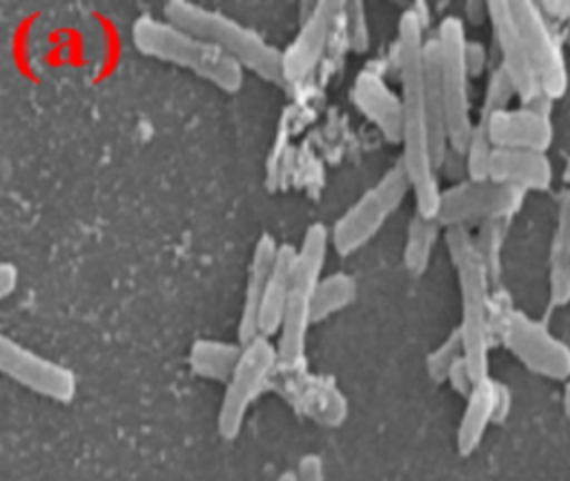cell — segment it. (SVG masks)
<instances>
[{
  "instance_id": "obj_2",
  "label": "cell",
  "mask_w": 570,
  "mask_h": 481,
  "mask_svg": "<svg viewBox=\"0 0 570 481\" xmlns=\"http://www.w3.org/2000/svg\"><path fill=\"white\" fill-rule=\"evenodd\" d=\"M445 247L452 258L459 294L461 321L459 334L463 341V356L476 381L490 376V347L494 338V301L492 276L481 261L470 227H445Z\"/></svg>"
},
{
  "instance_id": "obj_33",
  "label": "cell",
  "mask_w": 570,
  "mask_h": 481,
  "mask_svg": "<svg viewBox=\"0 0 570 481\" xmlns=\"http://www.w3.org/2000/svg\"><path fill=\"white\" fill-rule=\"evenodd\" d=\"M465 65H468V71H470L472 78H476V76H481L485 71V67H488V49H485L483 42L468 38Z\"/></svg>"
},
{
  "instance_id": "obj_40",
  "label": "cell",
  "mask_w": 570,
  "mask_h": 481,
  "mask_svg": "<svg viewBox=\"0 0 570 481\" xmlns=\"http://www.w3.org/2000/svg\"><path fill=\"white\" fill-rule=\"evenodd\" d=\"M563 40H566V45L570 47V24L563 27Z\"/></svg>"
},
{
  "instance_id": "obj_17",
  "label": "cell",
  "mask_w": 570,
  "mask_h": 481,
  "mask_svg": "<svg viewBox=\"0 0 570 481\" xmlns=\"http://www.w3.org/2000/svg\"><path fill=\"white\" fill-rule=\"evenodd\" d=\"M490 178L521 192H546L554 180V167L546 151L494 149Z\"/></svg>"
},
{
  "instance_id": "obj_16",
  "label": "cell",
  "mask_w": 570,
  "mask_h": 481,
  "mask_svg": "<svg viewBox=\"0 0 570 481\" xmlns=\"http://www.w3.org/2000/svg\"><path fill=\"white\" fill-rule=\"evenodd\" d=\"M278 247L281 245L274 240L272 234H261L254 245V254H252L249 269H247L240 318H238V343L240 345L261 336L258 334V312H261V303H263L276 256H278Z\"/></svg>"
},
{
  "instance_id": "obj_7",
  "label": "cell",
  "mask_w": 570,
  "mask_h": 481,
  "mask_svg": "<svg viewBox=\"0 0 570 481\" xmlns=\"http://www.w3.org/2000/svg\"><path fill=\"white\" fill-rule=\"evenodd\" d=\"M412 192L410 176L401 160L383 171L376 185H372L358 200H354L341 218L332 225V247L341 254H354L367 245L383 227L390 214H394L405 196Z\"/></svg>"
},
{
  "instance_id": "obj_21",
  "label": "cell",
  "mask_w": 570,
  "mask_h": 481,
  "mask_svg": "<svg viewBox=\"0 0 570 481\" xmlns=\"http://www.w3.org/2000/svg\"><path fill=\"white\" fill-rule=\"evenodd\" d=\"M294 256H296V247L292 245H281L278 247V256L261 303V312H258V334L261 336H272L278 332L289 292H292V276H294Z\"/></svg>"
},
{
  "instance_id": "obj_32",
  "label": "cell",
  "mask_w": 570,
  "mask_h": 481,
  "mask_svg": "<svg viewBox=\"0 0 570 481\" xmlns=\"http://www.w3.org/2000/svg\"><path fill=\"white\" fill-rule=\"evenodd\" d=\"M296 481H325V465L318 454H303L294 468Z\"/></svg>"
},
{
  "instance_id": "obj_6",
  "label": "cell",
  "mask_w": 570,
  "mask_h": 481,
  "mask_svg": "<svg viewBox=\"0 0 570 481\" xmlns=\"http://www.w3.org/2000/svg\"><path fill=\"white\" fill-rule=\"evenodd\" d=\"M494 338L530 372L552 381L570 379V345L530 314L514 307H497Z\"/></svg>"
},
{
  "instance_id": "obj_24",
  "label": "cell",
  "mask_w": 570,
  "mask_h": 481,
  "mask_svg": "<svg viewBox=\"0 0 570 481\" xmlns=\"http://www.w3.org/2000/svg\"><path fill=\"white\" fill-rule=\"evenodd\" d=\"M441 223L436 218H425L421 214H414L405 229V243H403V265L410 274L421 276L432 258L434 243L439 238Z\"/></svg>"
},
{
  "instance_id": "obj_10",
  "label": "cell",
  "mask_w": 570,
  "mask_h": 481,
  "mask_svg": "<svg viewBox=\"0 0 570 481\" xmlns=\"http://www.w3.org/2000/svg\"><path fill=\"white\" fill-rule=\"evenodd\" d=\"M517 24L523 33L530 60L539 76L543 94L554 102L566 96L570 76L563 53V36H559L557 24L543 13L539 2L532 0H510Z\"/></svg>"
},
{
  "instance_id": "obj_39",
  "label": "cell",
  "mask_w": 570,
  "mask_h": 481,
  "mask_svg": "<svg viewBox=\"0 0 570 481\" xmlns=\"http://www.w3.org/2000/svg\"><path fill=\"white\" fill-rule=\"evenodd\" d=\"M276 481H296V474H294V470H287V472H281L276 477Z\"/></svg>"
},
{
  "instance_id": "obj_1",
  "label": "cell",
  "mask_w": 570,
  "mask_h": 481,
  "mask_svg": "<svg viewBox=\"0 0 570 481\" xmlns=\"http://www.w3.org/2000/svg\"><path fill=\"white\" fill-rule=\"evenodd\" d=\"M423 4L401 13L396 36V62L401 80V105H403V134H401V163L410 176L416 214L436 218L441 203L439 169L434 165L430 127L425 111V16Z\"/></svg>"
},
{
  "instance_id": "obj_12",
  "label": "cell",
  "mask_w": 570,
  "mask_h": 481,
  "mask_svg": "<svg viewBox=\"0 0 570 481\" xmlns=\"http://www.w3.org/2000/svg\"><path fill=\"white\" fill-rule=\"evenodd\" d=\"M0 370L22 387L45 399L69 403L76 396L78 383L69 367L16 343L9 336L0 338Z\"/></svg>"
},
{
  "instance_id": "obj_38",
  "label": "cell",
  "mask_w": 570,
  "mask_h": 481,
  "mask_svg": "<svg viewBox=\"0 0 570 481\" xmlns=\"http://www.w3.org/2000/svg\"><path fill=\"white\" fill-rule=\"evenodd\" d=\"M561 403H563V412L570 416V381H568L566 387H563V399H561Z\"/></svg>"
},
{
  "instance_id": "obj_26",
  "label": "cell",
  "mask_w": 570,
  "mask_h": 481,
  "mask_svg": "<svg viewBox=\"0 0 570 481\" xmlns=\"http://www.w3.org/2000/svg\"><path fill=\"white\" fill-rule=\"evenodd\" d=\"M463 356V341L459 327H454L428 356H425V372L434 383H445L452 365Z\"/></svg>"
},
{
  "instance_id": "obj_19",
  "label": "cell",
  "mask_w": 570,
  "mask_h": 481,
  "mask_svg": "<svg viewBox=\"0 0 570 481\" xmlns=\"http://www.w3.org/2000/svg\"><path fill=\"white\" fill-rule=\"evenodd\" d=\"M497 385L499 381L492 376L481 379L465 399L456 428V450L461 457L472 454L481 445L488 428L497 423Z\"/></svg>"
},
{
  "instance_id": "obj_27",
  "label": "cell",
  "mask_w": 570,
  "mask_h": 481,
  "mask_svg": "<svg viewBox=\"0 0 570 481\" xmlns=\"http://www.w3.org/2000/svg\"><path fill=\"white\" fill-rule=\"evenodd\" d=\"M494 145L490 143L485 129L481 122H476L474 127V134L463 151V158H465V171H468V178L470 180H488L490 178V163H492V156H494Z\"/></svg>"
},
{
  "instance_id": "obj_30",
  "label": "cell",
  "mask_w": 570,
  "mask_h": 481,
  "mask_svg": "<svg viewBox=\"0 0 570 481\" xmlns=\"http://www.w3.org/2000/svg\"><path fill=\"white\" fill-rule=\"evenodd\" d=\"M343 20H345V38L352 51L365 53L370 49V27L363 2H343Z\"/></svg>"
},
{
  "instance_id": "obj_15",
  "label": "cell",
  "mask_w": 570,
  "mask_h": 481,
  "mask_svg": "<svg viewBox=\"0 0 570 481\" xmlns=\"http://www.w3.org/2000/svg\"><path fill=\"white\" fill-rule=\"evenodd\" d=\"M356 109L383 134L385 140L401 145L403 105L376 71H361L350 89Z\"/></svg>"
},
{
  "instance_id": "obj_36",
  "label": "cell",
  "mask_w": 570,
  "mask_h": 481,
  "mask_svg": "<svg viewBox=\"0 0 570 481\" xmlns=\"http://www.w3.org/2000/svg\"><path fill=\"white\" fill-rule=\"evenodd\" d=\"M510 408H512L510 387L499 381V385H497V423H501L510 414Z\"/></svg>"
},
{
  "instance_id": "obj_23",
  "label": "cell",
  "mask_w": 570,
  "mask_h": 481,
  "mask_svg": "<svg viewBox=\"0 0 570 481\" xmlns=\"http://www.w3.org/2000/svg\"><path fill=\"white\" fill-rule=\"evenodd\" d=\"M243 354L240 343H227L216 338H198L189 347V367L196 376L227 383Z\"/></svg>"
},
{
  "instance_id": "obj_14",
  "label": "cell",
  "mask_w": 570,
  "mask_h": 481,
  "mask_svg": "<svg viewBox=\"0 0 570 481\" xmlns=\"http://www.w3.org/2000/svg\"><path fill=\"white\" fill-rule=\"evenodd\" d=\"M479 122L497 149H530L548 154L554 138L550 114L523 105L501 109Z\"/></svg>"
},
{
  "instance_id": "obj_31",
  "label": "cell",
  "mask_w": 570,
  "mask_h": 481,
  "mask_svg": "<svg viewBox=\"0 0 570 481\" xmlns=\"http://www.w3.org/2000/svg\"><path fill=\"white\" fill-rule=\"evenodd\" d=\"M445 383H448L456 394H461V396L468 399L470 392L474 390V385H476L479 381L474 379V374H472L470 365L465 363V359H461V361H456V363L452 365V370H450Z\"/></svg>"
},
{
  "instance_id": "obj_13",
  "label": "cell",
  "mask_w": 570,
  "mask_h": 481,
  "mask_svg": "<svg viewBox=\"0 0 570 481\" xmlns=\"http://www.w3.org/2000/svg\"><path fill=\"white\" fill-rule=\"evenodd\" d=\"M343 13V2H318L305 16L298 33L283 51L285 82H298L309 76L321 62L330 42L336 18Z\"/></svg>"
},
{
  "instance_id": "obj_22",
  "label": "cell",
  "mask_w": 570,
  "mask_h": 481,
  "mask_svg": "<svg viewBox=\"0 0 570 481\" xmlns=\"http://www.w3.org/2000/svg\"><path fill=\"white\" fill-rule=\"evenodd\" d=\"M332 245V234L323 223H312L301 240L294 256L292 287L312 294L321 283V272L327 258V247Z\"/></svg>"
},
{
  "instance_id": "obj_4",
  "label": "cell",
  "mask_w": 570,
  "mask_h": 481,
  "mask_svg": "<svg viewBox=\"0 0 570 481\" xmlns=\"http://www.w3.org/2000/svg\"><path fill=\"white\" fill-rule=\"evenodd\" d=\"M165 20L187 29L189 33L216 45L227 56H232L243 69H249L258 78L285 85L283 78V51L263 40L256 31L240 24L238 20L207 9L203 4L171 0L163 7Z\"/></svg>"
},
{
  "instance_id": "obj_11",
  "label": "cell",
  "mask_w": 570,
  "mask_h": 481,
  "mask_svg": "<svg viewBox=\"0 0 570 481\" xmlns=\"http://www.w3.org/2000/svg\"><path fill=\"white\" fill-rule=\"evenodd\" d=\"M488 20L494 33V42L499 49V65L508 71L517 98L523 107L550 114L552 100L543 94L534 65L530 60L523 33L512 13L510 0H490L488 2Z\"/></svg>"
},
{
  "instance_id": "obj_35",
  "label": "cell",
  "mask_w": 570,
  "mask_h": 481,
  "mask_svg": "<svg viewBox=\"0 0 570 481\" xmlns=\"http://www.w3.org/2000/svg\"><path fill=\"white\" fill-rule=\"evenodd\" d=\"M18 285V269L11 263H2L0 267V294L9 296Z\"/></svg>"
},
{
  "instance_id": "obj_18",
  "label": "cell",
  "mask_w": 570,
  "mask_h": 481,
  "mask_svg": "<svg viewBox=\"0 0 570 481\" xmlns=\"http://www.w3.org/2000/svg\"><path fill=\"white\" fill-rule=\"evenodd\" d=\"M312 318V294L294 289L289 292L278 332H276V356L283 372H296L305 363V341Z\"/></svg>"
},
{
  "instance_id": "obj_25",
  "label": "cell",
  "mask_w": 570,
  "mask_h": 481,
  "mask_svg": "<svg viewBox=\"0 0 570 481\" xmlns=\"http://www.w3.org/2000/svg\"><path fill=\"white\" fill-rule=\"evenodd\" d=\"M356 296V283L345 272H334L316 285L312 292V318L314 323L330 318L332 314L345 310Z\"/></svg>"
},
{
  "instance_id": "obj_37",
  "label": "cell",
  "mask_w": 570,
  "mask_h": 481,
  "mask_svg": "<svg viewBox=\"0 0 570 481\" xmlns=\"http://www.w3.org/2000/svg\"><path fill=\"white\" fill-rule=\"evenodd\" d=\"M465 18L472 24H481L488 20V2H468L465 4Z\"/></svg>"
},
{
  "instance_id": "obj_29",
  "label": "cell",
  "mask_w": 570,
  "mask_h": 481,
  "mask_svg": "<svg viewBox=\"0 0 570 481\" xmlns=\"http://www.w3.org/2000/svg\"><path fill=\"white\" fill-rule=\"evenodd\" d=\"M512 98H517V89H514L508 71L501 65H494L490 76H488V82H485L481 118H488L490 114L508 109Z\"/></svg>"
},
{
  "instance_id": "obj_3",
  "label": "cell",
  "mask_w": 570,
  "mask_h": 481,
  "mask_svg": "<svg viewBox=\"0 0 570 481\" xmlns=\"http://www.w3.org/2000/svg\"><path fill=\"white\" fill-rule=\"evenodd\" d=\"M131 42L140 53L183 67L220 91L234 94L243 87L245 69L232 56L165 18L138 16L131 24Z\"/></svg>"
},
{
  "instance_id": "obj_20",
  "label": "cell",
  "mask_w": 570,
  "mask_h": 481,
  "mask_svg": "<svg viewBox=\"0 0 570 481\" xmlns=\"http://www.w3.org/2000/svg\"><path fill=\"white\" fill-rule=\"evenodd\" d=\"M550 305L563 307L570 303V189L559 198L557 225L550 243V274H548Z\"/></svg>"
},
{
  "instance_id": "obj_8",
  "label": "cell",
  "mask_w": 570,
  "mask_h": 481,
  "mask_svg": "<svg viewBox=\"0 0 570 481\" xmlns=\"http://www.w3.org/2000/svg\"><path fill=\"white\" fill-rule=\"evenodd\" d=\"M276 370H281L276 345L267 336H256L243 345L240 361L225 383L216 416V428L223 439L232 441L238 436L249 408L272 383Z\"/></svg>"
},
{
  "instance_id": "obj_5",
  "label": "cell",
  "mask_w": 570,
  "mask_h": 481,
  "mask_svg": "<svg viewBox=\"0 0 570 481\" xmlns=\"http://www.w3.org/2000/svg\"><path fill=\"white\" fill-rule=\"evenodd\" d=\"M436 58H439V80L445 100L448 140L450 149L463 154L472 134V100H470V71L465 65V24L459 16H445L439 22L436 36Z\"/></svg>"
},
{
  "instance_id": "obj_34",
  "label": "cell",
  "mask_w": 570,
  "mask_h": 481,
  "mask_svg": "<svg viewBox=\"0 0 570 481\" xmlns=\"http://www.w3.org/2000/svg\"><path fill=\"white\" fill-rule=\"evenodd\" d=\"M541 4V9H543V13L557 24V22H561V24H570V0H543V2H539Z\"/></svg>"
},
{
  "instance_id": "obj_9",
  "label": "cell",
  "mask_w": 570,
  "mask_h": 481,
  "mask_svg": "<svg viewBox=\"0 0 570 481\" xmlns=\"http://www.w3.org/2000/svg\"><path fill=\"white\" fill-rule=\"evenodd\" d=\"M525 192L488 180H459L441 189L436 220L441 227H468L472 223H510L519 214Z\"/></svg>"
},
{
  "instance_id": "obj_28",
  "label": "cell",
  "mask_w": 570,
  "mask_h": 481,
  "mask_svg": "<svg viewBox=\"0 0 570 481\" xmlns=\"http://www.w3.org/2000/svg\"><path fill=\"white\" fill-rule=\"evenodd\" d=\"M505 229H508V223H483L474 234L476 252L485 263L492 281H497L501 272V247L505 240Z\"/></svg>"
}]
</instances>
